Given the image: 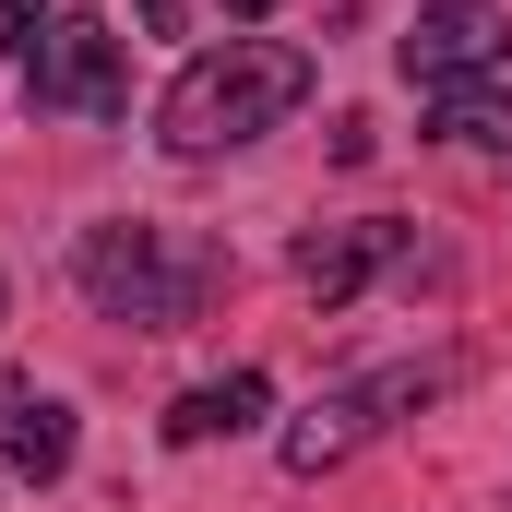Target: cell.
<instances>
[{"label": "cell", "instance_id": "6da1fadb", "mask_svg": "<svg viewBox=\"0 0 512 512\" xmlns=\"http://www.w3.org/2000/svg\"><path fill=\"white\" fill-rule=\"evenodd\" d=\"M298 96H310V48H286V36H227V48L179 60V84L155 96V143H167V155H227V143H262Z\"/></svg>", "mask_w": 512, "mask_h": 512}, {"label": "cell", "instance_id": "7a4b0ae2", "mask_svg": "<svg viewBox=\"0 0 512 512\" xmlns=\"http://www.w3.org/2000/svg\"><path fill=\"white\" fill-rule=\"evenodd\" d=\"M72 274H84V298H96L108 322H131V334H179V322H203V298L227 286V251L131 215V227H84Z\"/></svg>", "mask_w": 512, "mask_h": 512}, {"label": "cell", "instance_id": "3957f363", "mask_svg": "<svg viewBox=\"0 0 512 512\" xmlns=\"http://www.w3.org/2000/svg\"><path fill=\"white\" fill-rule=\"evenodd\" d=\"M453 382V358H393V370H370V382H334L298 429H286V477H334L346 453H370L393 417H417L429 393Z\"/></svg>", "mask_w": 512, "mask_h": 512}, {"label": "cell", "instance_id": "277c9868", "mask_svg": "<svg viewBox=\"0 0 512 512\" xmlns=\"http://www.w3.org/2000/svg\"><path fill=\"white\" fill-rule=\"evenodd\" d=\"M24 108L36 120H120L131 108V60L96 12H60L36 48H24Z\"/></svg>", "mask_w": 512, "mask_h": 512}, {"label": "cell", "instance_id": "5b68a950", "mask_svg": "<svg viewBox=\"0 0 512 512\" xmlns=\"http://www.w3.org/2000/svg\"><path fill=\"white\" fill-rule=\"evenodd\" d=\"M501 48H512V24H501V0H429L417 24H405V84L417 96H453V84H489L501 72Z\"/></svg>", "mask_w": 512, "mask_h": 512}, {"label": "cell", "instance_id": "8992f818", "mask_svg": "<svg viewBox=\"0 0 512 512\" xmlns=\"http://www.w3.org/2000/svg\"><path fill=\"white\" fill-rule=\"evenodd\" d=\"M382 262H405V215H358V227H322V239H298V286L322 298V310H346Z\"/></svg>", "mask_w": 512, "mask_h": 512}, {"label": "cell", "instance_id": "52a82bcc", "mask_svg": "<svg viewBox=\"0 0 512 512\" xmlns=\"http://www.w3.org/2000/svg\"><path fill=\"white\" fill-rule=\"evenodd\" d=\"M262 405H274V382L262 370H227V382H203V393H179L167 405V453H203V441H239Z\"/></svg>", "mask_w": 512, "mask_h": 512}, {"label": "cell", "instance_id": "ba28073f", "mask_svg": "<svg viewBox=\"0 0 512 512\" xmlns=\"http://www.w3.org/2000/svg\"><path fill=\"white\" fill-rule=\"evenodd\" d=\"M0 453H12V477H72V405L60 393H12V429H0Z\"/></svg>", "mask_w": 512, "mask_h": 512}, {"label": "cell", "instance_id": "9c48e42d", "mask_svg": "<svg viewBox=\"0 0 512 512\" xmlns=\"http://www.w3.org/2000/svg\"><path fill=\"white\" fill-rule=\"evenodd\" d=\"M429 143L512 155V96H501V84H453V96H429Z\"/></svg>", "mask_w": 512, "mask_h": 512}, {"label": "cell", "instance_id": "30bf717a", "mask_svg": "<svg viewBox=\"0 0 512 512\" xmlns=\"http://www.w3.org/2000/svg\"><path fill=\"white\" fill-rule=\"evenodd\" d=\"M36 24H48V0H0V48H36Z\"/></svg>", "mask_w": 512, "mask_h": 512}, {"label": "cell", "instance_id": "8fae6325", "mask_svg": "<svg viewBox=\"0 0 512 512\" xmlns=\"http://www.w3.org/2000/svg\"><path fill=\"white\" fill-rule=\"evenodd\" d=\"M179 12H191V0H143V24H155V36H179Z\"/></svg>", "mask_w": 512, "mask_h": 512}, {"label": "cell", "instance_id": "7c38bea8", "mask_svg": "<svg viewBox=\"0 0 512 512\" xmlns=\"http://www.w3.org/2000/svg\"><path fill=\"white\" fill-rule=\"evenodd\" d=\"M227 12H274V0H227Z\"/></svg>", "mask_w": 512, "mask_h": 512}, {"label": "cell", "instance_id": "4fadbf2b", "mask_svg": "<svg viewBox=\"0 0 512 512\" xmlns=\"http://www.w3.org/2000/svg\"><path fill=\"white\" fill-rule=\"evenodd\" d=\"M0 417H12V382H0Z\"/></svg>", "mask_w": 512, "mask_h": 512}, {"label": "cell", "instance_id": "5bb4252c", "mask_svg": "<svg viewBox=\"0 0 512 512\" xmlns=\"http://www.w3.org/2000/svg\"><path fill=\"white\" fill-rule=\"evenodd\" d=\"M0 298H12V286H0Z\"/></svg>", "mask_w": 512, "mask_h": 512}]
</instances>
